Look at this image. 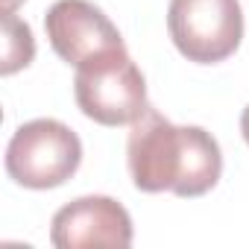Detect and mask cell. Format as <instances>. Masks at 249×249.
Here are the masks:
<instances>
[{
	"label": "cell",
	"mask_w": 249,
	"mask_h": 249,
	"mask_svg": "<svg viewBox=\"0 0 249 249\" xmlns=\"http://www.w3.org/2000/svg\"><path fill=\"white\" fill-rule=\"evenodd\" d=\"M82 164V141L68 123L36 117L15 129L6 147V173L30 191L65 185Z\"/></svg>",
	"instance_id": "cell-3"
},
{
	"label": "cell",
	"mask_w": 249,
	"mask_h": 249,
	"mask_svg": "<svg viewBox=\"0 0 249 249\" xmlns=\"http://www.w3.org/2000/svg\"><path fill=\"white\" fill-rule=\"evenodd\" d=\"M44 33L56 56L73 68L100 53L126 47L111 18L91 0H56L44 15Z\"/></svg>",
	"instance_id": "cell-5"
},
{
	"label": "cell",
	"mask_w": 249,
	"mask_h": 249,
	"mask_svg": "<svg viewBox=\"0 0 249 249\" xmlns=\"http://www.w3.org/2000/svg\"><path fill=\"white\" fill-rule=\"evenodd\" d=\"M73 97L79 111L100 126H132L150 108L147 79L126 47L82 62L73 76Z\"/></svg>",
	"instance_id": "cell-2"
},
{
	"label": "cell",
	"mask_w": 249,
	"mask_h": 249,
	"mask_svg": "<svg viewBox=\"0 0 249 249\" xmlns=\"http://www.w3.org/2000/svg\"><path fill=\"white\" fill-rule=\"evenodd\" d=\"M240 132H243V141L249 144V106H246L243 114H240Z\"/></svg>",
	"instance_id": "cell-8"
},
{
	"label": "cell",
	"mask_w": 249,
	"mask_h": 249,
	"mask_svg": "<svg viewBox=\"0 0 249 249\" xmlns=\"http://www.w3.org/2000/svg\"><path fill=\"white\" fill-rule=\"evenodd\" d=\"M132 217L111 196H79L62 205L50 223V240L59 249L82 246H132Z\"/></svg>",
	"instance_id": "cell-6"
},
{
	"label": "cell",
	"mask_w": 249,
	"mask_h": 249,
	"mask_svg": "<svg viewBox=\"0 0 249 249\" xmlns=\"http://www.w3.org/2000/svg\"><path fill=\"white\" fill-rule=\"evenodd\" d=\"M126 167L138 191H170L191 199L208 194L220 182L223 153L208 129L176 126L150 106L129 129Z\"/></svg>",
	"instance_id": "cell-1"
},
{
	"label": "cell",
	"mask_w": 249,
	"mask_h": 249,
	"mask_svg": "<svg viewBox=\"0 0 249 249\" xmlns=\"http://www.w3.org/2000/svg\"><path fill=\"white\" fill-rule=\"evenodd\" d=\"M33 56H36V41L30 24L21 21L15 12H3V65H0V73L9 76L27 68Z\"/></svg>",
	"instance_id": "cell-7"
},
{
	"label": "cell",
	"mask_w": 249,
	"mask_h": 249,
	"mask_svg": "<svg viewBox=\"0 0 249 249\" xmlns=\"http://www.w3.org/2000/svg\"><path fill=\"white\" fill-rule=\"evenodd\" d=\"M18 3H24V0H3V12H15Z\"/></svg>",
	"instance_id": "cell-9"
},
{
	"label": "cell",
	"mask_w": 249,
	"mask_h": 249,
	"mask_svg": "<svg viewBox=\"0 0 249 249\" xmlns=\"http://www.w3.org/2000/svg\"><path fill=\"white\" fill-rule=\"evenodd\" d=\"M167 30L188 62L217 65L240 47L243 9L237 0H170Z\"/></svg>",
	"instance_id": "cell-4"
}]
</instances>
